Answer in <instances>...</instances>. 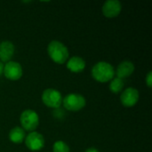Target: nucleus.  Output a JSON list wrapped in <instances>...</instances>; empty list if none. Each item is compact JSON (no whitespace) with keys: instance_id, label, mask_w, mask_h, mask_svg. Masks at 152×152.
<instances>
[{"instance_id":"f257e3e1","label":"nucleus","mask_w":152,"mask_h":152,"mask_svg":"<svg viewBox=\"0 0 152 152\" xmlns=\"http://www.w3.org/2000/svg\"><path fill=\"white\" fill-rule=\"evenodd\" d=\"M92 76L96 81L100 83H106L114 78L115 69L109 62L99 61L93 67Z\"/></svg>"},{"instance_id":"f03ea898","label":"nucleus","mask_w":152,"mask_h":152,"mask_svg":"<svg viewBox=\"0 0 152 152\" xmlns=\"http://www.w3.org/2000/svg\"><path fill=\"white\" fill-rule=\"evenodd\" d=\"M47 52L50 58L58 64H63L69 59V50L66 45L57 40H53L49 43Z\"/></svg>"},{"instance_id":"7ed1b4c3","label":"nucleus","mask_w":152,"mask_h":152,"mask_svg":"<svg viewBox=\"0 0 152 152\" xmlns=\"http://www.w3.org/2000/svg\"><path fill=\"white\" fill-rule=\"evenodd\" d=\"M20 124L24 131L34 132L39 125V117L36 111L26 110L20 115Z\"/></svg>"},{"instance_id":"20e7f679","label":"nucleus","mask_w":152,"mask_h":152,"mask_svg":"<svg viewBox=\"0 0 152 152\" xmlns=\"http://www.w3.org/2000/svg\"><path fill=\"white\" fill-rule=\"evenodd\" d=\"M63 106L69 111H78L85 108L86 101L85 97L78 94H69L62 99Z\"/></svg>"},{"instance_id":"39448f33","label":"nucleus","mask_w":152,"mask_h":152,"mask_svg":"<svg viewBox=\"0 0 152 152\" xmlns=\"http://www.w3.org/2000/svg\"><path fill=\"white\" fill-rule=\"evenodd\" d=\"M42 101L44 104L49 108L57 109L62 102V96L58 90L49 88L43 92Z\"/></svg>"},{"instance_id":"423d86ee","label":"nucleus","mask_w":152,"mask_h":152,"mask_svg":"<svg viewBox=\"0 0 152 152\" xmlns=\"http://www.w3.org/2000/svg\"><path fill=\"white\" fill-rule=\"evenodd\" d=\"M25 144L32 151H37L44 148L45 146V138L44 136L37 132H30L25 137Z\"/></svg>"},{"instance_id":"0eeeda50","label":"nucleus","mask_w":152,"mask_h":152,"mask_svg":"<svg viewBox=\"0 0 152 152\" xmlns=\"http://www.w3.org/2000/svg\"><path fill=\"white\" fill-rule=\"evenodd\" d=\"M22 73V68L19 62L10 61L4 66V75L9 80H19L21 77Z\"/></svg>"},{"instance_id":"6e6552de","label":"nucleus","mask_w":152,"mask_h":152,"mask_svg":"<svg viewBox=\"0 0 152 152\" xmlns=\"http://www.w3.org/2000/svg\"><path fill=\"white\" fill-rule=\"evenodd\" d=\"M139 97L140 94L137 89L133 87H128L126 90H124V92L121 94L120 101L124 107L131 108L134 107L138 102Z\"/></svg>"},{"instance_id":"1a4fd4ad","label":"nucleus","mask_w":152,"mask_h":152,"mask_svg":"<svg viewBox=\"0 0 152 152\" xmlns=\"http://www.w3.org/2000/svg\"><path fill=\"white\" fill-rule=\"evenodd\" d=\"M122 9L121 3L118 0H108L102 5V13L107 18H115L119 15Z\"/></svg>"},{"instance_id":"9d476101","label":"nucleus","mask_w":152,"mask_h":152,"mask_svg":"<svg viewBox=\"0 0 152 152\" xmlns=\"http://www.w3.org/2000/svg\"><path fill=\"white\" fill-rule=\"evenodd\" d=\"M14 45L11 41L5 40L0 43V61L8 62L11 61L14 53Z\"/></svg>"},{"instance_id":"9b49d317","label":"nucleus","mask_w":152,"mask_h":152,"mask_svg":"<svg viewBox=\"0 0 152 152\" xmlns=\"http://www.w3.org/2000/svg\"><path fill=\"white\" fill-rule=\"evenodd\" d=\"M134 63L129 61H124L118 64L117 68V71H115V73H117V77L122 79L130 77L134 73Z\"/></svg>"},{"instance_id":"f8f14e48","label":"nucleus","mask_w":152,"mask_h":152,"mask_svg":"<svg viewBox=\"0 0 152 152\" xmlns=\"http://www.w3.org/2000/svg\"><path fill=\"white\" fill-rule=\"evenodd\" d=\"M67 68L74 73L82 72L86 68V61L79 56H73L67 61Z\"/></svg>"},{"instance_id":"ddd939ff","label":"nucleus","mask_w":152,"mask_h":152,"mask_svg":"<svg viewBox=\"0 0 152 152\" xmlns=\"http://www.w3.org/2000/svg\"><path fill=\"white\" fill-rule=\"evenodd\" d=\"M26 137L25 131L19 126L13 127L9 133V139L13 143H21Z\"/></svg>"},{"instance_id":"4468645a","label":"nucleus","mask_w":152,"mask_h":152,"mask_svg":"<svg viewBox=\"0 0 152 152\" xmlns=\"http://www.w3.org/2000/svg\"><path fill=\"white\" fill-rule=\"evenodd\" d=\"M124 88V81L123 79L119 77H115L111 80L110 84V90L113 94H118L120 93Z\"/></svg>"},{"instance_id":"2eb2a0df","label":"nucleus","mask_w":152,"mask_h":152,"mask_svg":"<svg viewBox=\"0 0 152 152\" xmlns=\"http://www.w3.org/2000/svg\"><path fill=\"white\" fill-rule=\"evenodd\" d=\"M53 152H69V148L64 142L57 141L53 143Z\"/></svg>"},{"instance_id":"dca6fc26","label":"nucleus","mask_w":152,"mask_h":152,"mask_svg":"<svg viewBox=\"0 0 152 152\" xmlns=\"http://www.w3.org/2000/svg\"><path fill=\"white\" fill-rule=\"evenodd\" d=\"M146 84H147V86H148L150 88H151V86H152V72L151 71H150V72L147 74V77H146Z\"/></svg>"},{"instance_id":"f3484780","label":"nucleus","mask_w":152,"mask_h":152,"mask_svg":"<svg viewBox=\"0 0 152 152\" xmlns=\"http://www.w3.org/2000/svg\"><path fill=\"white\" fill-rule=\"evenodd\" d=\"M86 152H100L96 148H89V149H87Z\"/></svg>"},{"instance_id":"a211bd4d","label":"nucleus","mask_w":152,"mask_h":152,"mask_svg":"<svg viewBox=\"0 0 152 152\" xmlns=\"http://www.w3.org/2000/svg\"><path fill=\"white\" fill-rule=\"evenodd\" d=\"M4 64L0 61V77L3 75V73H4Z\"/></svg>"}]
</instances>
